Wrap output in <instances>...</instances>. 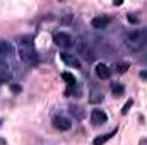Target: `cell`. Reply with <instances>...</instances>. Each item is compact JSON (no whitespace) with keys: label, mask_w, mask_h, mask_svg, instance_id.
I'll list each match as a JSON object with an SVG mask.
<instances>
[{"label":"cell","mask_w":147,"mask_h":145,"mask_svg":"<svg viewBox=\"0 0 147 145\" xmlns=\"http://www.w3.org/2000/svg\"><path fill=\"white\" fill-rule=\"evenodd\" d=\"M140 77L142 79H147V72H140Z\"/></svg>","instance_id":"obj_18"},{"label":"cell","mask_w":147,"mask_h":145,"mask_svg":"<svg viewBox=\"0 0 147 145\" xmlns=\"http://www.w3.org/2000/svg\"><path fill=\"white\" fill-rule=\"evenodd\" d=\"M10 91H12V92H21V85L12 84V85H10Z\"/></svg>","instance_id":"obj_17"},{"label":"cell","mask_w":147,"mask_h":145,"mask_svg":"<svg viewBox=\"0 0 147 145\" xmlns=\"http://www.w3.org/2000/svg\"><path fill=\"white\" fill-rule=\"evenodd\" d=\"M79 51L82 53V56H84L86 60H92V58H94L92 53H91L89 50H86V44H84V43H79Z\"/></svg>","instance_id":"obj_13"},{"label":"cell","mask_w":147,"mask_h":145,"mask_svg":"<svg viewBox=\"0 0 147 145\" xmlns=\"http://www.w3.org/2000/svg\"><path fill=\"white\" fill-rule=\"evenodd\" d=\"M0 145H7V142H3V140L0 138Z\"/></svg>","instance_id":"obj_20"},{"label":"cell","mask_w":147,"mask_h":145,"mask_svg":"<svg viewBox=\"0 0 147 145\" xmlns=\"http://www.w3.org/2000/svg\"><path fill=\"white\" fill-rule=\"evenodd\" d=\"M110 22H111V17H108V15H98V17H94L91 21V26L94 29H106L110 26Z\"/></svg>","instance_id":"obj_6"},{"label":"cell","mask_w":147,"mask_h":145,"mask_svg":"<svg viewBox=\"0 0 147 145\" xmlns=\"http://www.w3.org/2000/svg\"><path fill=\"white\" fill-rule=\"evenodd\" d=\"M89 101H91V103H99V101H103V92H99L98 89H92Z\"/></svg>","instance_id":"obj_14"},{"label":"cell","mask_w":147,"mask_h":145,"mask_svg":"<svg viewBox=\"0 0 147 145\" xmlns=\"http://www.w3.org/2000/svg\"><path fill=\"white\" fill-rule=\"evenodd\" d=\"M140 145H147V140H146V138H144V140L140 142Z\"/></svg>","instance_id":"obj_19"},{"label":"cell","mask_w":147,"mask_h":145,"mask_svg":"<svg viewBox=\"0 0 147 145\" xmlns=\"http://www.w3.org/2000/svg\"><path fill=\"white\" fill-rule=\"evenodd\" d=\"M14 53V46L7 39H0V56H10Z\"/></svg>","instance_id":"obj_9"},{"label":"cell","mask_w":147,"mask_h":145,"mask_svg":"<svg viewBox=\"0 0 147 145\" xmlns=\"http://www.w3.org/2000/svg\"><path fill=\"white\" fill-rule=\"evenodd\" d=\"M0 125H2V119H0Z\"/></svg>","instance_id":"obj_21"},{"label":"cell","mask_w":147,"mask_h":145,"mask_svg":"<svg viewBox=\"0 0 147 145\" xmlns=\"http://www.w3.org/2000/svg\"><path fill=\"white\" fill-rule=\"evenodd\" d=\"M96 75H98L101 80H106V79L111 77V68L108 65H105V63H98V65H96Z\"/></svg>","instance_id":"obj_8"},{"label":"cell","mask_w":147,"mask_h":145,"mask_svg":"<svg viewBox=\"0 0 147 145\" xmlns=\"http://www.w3.org/2000/svg\"><path fill=\"white\" fill-rule=\"evenodd\" d=\"M115 133H116V130H113V132H110V133H106V135H101V137H98V138H94V142H92V145H103L105 142H108L111 137H115Z\"/></svg>","instance_id":"obj_10"},{"label":"cell","mask_w":147,"mask_h":145,"mask_svg":"<svg viewBox=\"0 0 147 145\" xmlns=\"http://www.w3.org/2000/svg\"><path fill=\"white\" fill-rule=\"evenodd\" d=\"M62 79H63V80L67 82V85H70V87H74V85L77 84V79H75L70 72H63L62 73Z\"/></svg>","instance_id":"obj_11"},{"label":"cell","mask_w":147,"mask_h":145,"mask_svg":"<svg viewBox=\"0 0 147 145\" xmlns=\"http://www.w3.org/2000/svg\"><path fill=\"white\" fill-rule=\"evenodd\" d=\"M147 43V29H135L125 36V44L130 50H140Z\"/></svg>","instance_id":"obj_1"},{"label":"cell","mask_w":147,"mask_h":145,"mask_svg":"<svg viewBox=\"0 0 147 145\" xmlns=\"http://www.w3.org/2000/svg\"><path fill=\"white\" fill-rule=\"evenodd\" d=\"M111 91H113V94H115L116 97H120V96H123V92H125V87H123L121 84L115 82V84L111 85Z\"/></svg>","instance_id":"obj_12"},{"label":"cell","mask_w":147,"mask_h":145,"mask_svg":"<svg viewBox=\"0 0 147 145\" xmlns=\"http://www.w3.org/2000/svg\"><path fill=\"white\" fill-rule=\"evenodd\" d=\"M127 68H128V65H127V63H118V72H125V70H127Z\"/></svg>","instance_id":"obj_16"},{"label":"cell","mask_w":147,"mask_h":145,"mask_svg":"<svg viewBox=\"0 0 147 145\" xmlns=\"http://www.w3.org/2000/svg\"><path fill=\"white\" fill-rule=\"evenodd\" d=\"M17 50H19V56L24 62H31L34 58V55H36L31 36H22L21 39H17Z\"/></svg>","instance_id":"obj_2"},{"label":"cell","mask_w":147,"mask_h":145,"mask_svg":"<svg viewBox=\"0 0 147 145\" xmlns=\"http://www.w3.org/2000/svg\"><path fill=\"white\" fill-rule=\"evenodd\" d=\"M53 41H55V44L57 46H60V48H63V50H69V48H72L74 46V38L70 34H67V33H55V36H53Z\"/></svg>","instance_id":"obj_3"},{"label":"cell","mask_w":147,"mask_h":145,"mask_svg":"<svg viewBox=\"0 0 147 145\" xmlns=\"http://www.w3.org/2000/svg\"><path fill=\"white\" fill-rule=\"evenodd\" d=\"M60 58H62V62H65L67 65L75 67V68H80V62H79V58H77L75 55H70V53H60Z\"/></svg>","instance_id":"obj_7"},{"label":"cell","mask_w":147,"mask_h":145,"mask_svg":"<svg viewBox=\"0 0 147 145\" xmlns=\"http://www.w3.org/2000/svg\"><path fill=\"white\" fill-rule=\"evenodd\" d=\"M53 126L57 130H60V132H67V130L72 128V121L69 118H65V116H55L53 118Z\"/></svg>","instance_id":"obj_4"},{"label":"cell","mask_w":147,"mask_h":145,"mask_svg":"<svg viewBox=\"0 0 147 145\" xmlns=\"http://www.w3.org/2000/svg\"><path fill=\"white\" fill-rule=\"evenodd\" d=\"M132 104H134V101L130 99V101H128V103H127V104L123 106V109H121V114H127V113H128V109L132 108Z\"/></svg>","instance_id":"obj_15"},{"label":"cell","mask_w":147,"mask_h":145,"mask_svg":"<svg viewBox=\"0 0 147 145\" xmlns=\"http://www.w3.org/2000/svg\"><path fill=\"white\" fill-rule=\"evenodd\" d=\"M106 121H108V116L103 109H92V113H91V123L92 125L99 126V125H105Z\"/></svg>","instance_id":"obj_5"}]
</instances>
